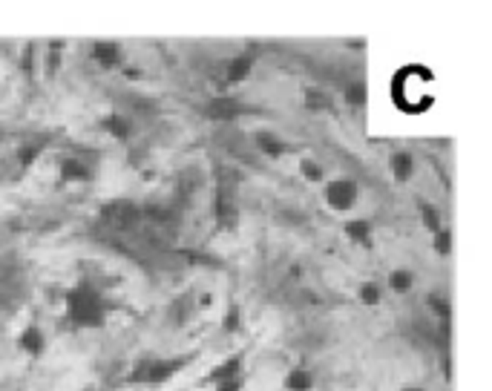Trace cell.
I'll return each mask as SVG.
<instances>
[{"instance_id": "obj_1", "label": "cell", "mask_w": 492, "mask_h": 391, "mask_svg": "<svg viewBox=\"0 0 492 391\" xmlns=\"http://www.w3.org/2000/svg\"><path fill=\"white\" fill-rule=\"evenodd\" d=\"M67 317H70V322L81 325V328H98V325H104V319H106L104 299L90 282L67 291Z\"/></svg>"}, {"instance_id": "obj_2", "label": "cell", "mask_w": 492, "mask_h": 391, "mask_svg": "<svg viewBox=\"0 0 492 391\" xmlns=\"http://www.w3.org/2000/svg\"><path fill=\"white\" fill-rule=\"evenodd\" d=\"M196 360V354H182V357H150V360H141L130 374L124 377V383L130 385H161L167 383L170 377H176L182 368H187L190 362Z\"/></svg>"}, {"instance_id": "obj_3", "label": "cell", "mask_w": 492, "mask_h": 391, "mask_svg": "<svg viewBox=\"0 0 492 391\" xmlns=\"http://www.w3.org/2000/svg\"><path fill=\"white\" fill-rule=\"evenodd\" d=\"M326 202L334 207V210H351L354 202H357V184L351 179H340V182H331L326 187Z\"/></svg>"}, {"instance_id": "obj_4", "label": "cell", "mask_w": 492, "mask_h": 391, "mask_svg": "<svg viewBox=\"0 0 492 391\" xmlns=\"http://www.w3.org/2000/svg\"><path fill=\"white\" fill-rule=\"evenodd\" d=\"M205 113L213 121H233V118H239L245 113V104L237 101V98H230V95H219V98H213L205 106Z\"/></svg>"}, {"instance_id": "obj_5", "label": "cell", "mask_w": 492, "mask_h": 391, "mask_svg": "<svg viewBox=\"0 0 492 391\" xmlns=\"http://www.w3.org/2000/svg\"><path fill=\"white\" fill-rule=\"evenodd\" d=\"M58 176L63 184H84V182H93L95 173L90 161H84V159H63L58 167Z\"/></svg>"}, {"instance_id": "obj_6", "label": "cell", "mask_w": 492, "mask_h": 391, "mask_svg": "<svg viewBox=\"0 0 492 391\" xmlns=\"http://www.w3.org/2000/svg\"><path fill=\"white\" fill-rule=\"evenodd\" d=\"M242 368H245V351H239V354H233V357H228L225 362H219L213 372H207V377H205V383L207 385H213V383H225V380H233V377H242Z\"/></svg>"}, {"instance_id": "obj_7", "label": "cell", "mask_w": 492, "mask_h": 391, "mask_svg": "<svg viewBox=\"0 0 492 391\" xmlns=\"http://www.w3.org/2000/svg\"><path fill=\"white\" fill-rule=\"evenodd\" d=\"M253 63H256V52H253V49L237 55L233 61H228L225 81H228V83H239V81H245V78L251 75V70H253Z\"/></svg>"}, {"instance_id": "obj_8", "label": "cell", "mask_w": 492, "mask_h": 391, "mask_svg": "<svg viewBox=\"0 0 492 391\" xmlns=\"http://www.w3.org/2000/svg\"><path fill=\"white\" fill-rule=\"evenodd\" d=\"M93 58L101 63L104 70L121 67V49H118L116 40H98V43H93Z\"/></svg>"}, {"instance_id": "obj_9", "label": "cell", "mask_w": 492, "mask_h": 391, "mask_svg": "<svg viewBox=\"0 0 492 391\" xmlns=\"http://www.w3.org/2000/svg\"><path fill=\"white\" fill-rule=\"evenodd\" d=\"M17 345L24 349L26 354H32V357H40L44 354V349H47V337H44V331H40V325H29V328L20 334V340H17Z\"/></svg>"}, {"instance_id": "obj_10", "label": "cell", "mask_w": 492, "mask_h": 391, "mask_svg": "<svg viewBox=\"0 0 492 391\" xmlns=\"http://www.w3.org/2000/svg\"><path fill=\"white\" fill-rule=\"evenodd\" d=\"M256 147H260L268 159H280V156L291 153V144H285L283 138H276L273 133H260V136H256Z\"/></svg>"}, {"instance_id": "obj_11", "label": "cell", "mask_w": 492, "mask_h": 391, "mask_svg": "<svg viewBox=\"0 0 492 391\" xmlns=\"http://www.w3.org/2000/svg\"><path fill=\"white\" fill-rule=\"evenodd\" d=\"M305 106L311 113H334V101L326 90H319V86H308L305 90Z\"/></svg>"}, {"instance_id": "obj_12", "label": "cell", "mask_w": 492, "mask_h": 391, "mask_svg": "<svg viewBox=\"0 0 492 391\" xmlns=\"http://www.w3.org/2000/svg\"><path fill=\"white\" fill-rule=\"evenodd\" d=\"M101 129H104V133H110L113 138L124 141L127 136H130V121H127L121 113H113V115H106V118L101 121Z\"/></svg>"}, {"instance_id": "obj_13", "label": "cell", "mask_w": 492, "mask_h": 391, "mask_svg": "<svg viewBox=\"0 0 492 391\" xmlns=\"http://www.w3.org/2000/svg\"><path fill=\"white\" fill-rule=\"evenodd\" d=\"M285 388L288 391H311L314 388V377L308 368H291L285 374Z\"/></svg>"}, {"instance_id": "obj_14", "label": "cell", "mask_w": 492, "mask_h": 391, "mask_svg": "<svg viewBox=\"0 0 492 391\" xmlns=\"http://www.w3.org/2000/svg\"><path fill=\"white\" fill-rule=\"evenodd\" d=\"M346 236L351 239V242H360V245L372 248V222H366V219L349 222V225H346Z\"/></svg>"}, {"instance_id": "obj_15", "label": "cell", "mask_w": 492, "mask_h": 391, "mask_svg": "<svg viewBox=\"0 0 492 391\" xmlns=\"http://www.w3.org/2000/svg\"><path fill=\"white\" fill-rule=\"evenodd\" d=\"M392 173H395V179L397 182H409L412 179V173H415V161H412V156L409 153H395L392 156Z\"/></svg>"}, {"instance_id": "obj_16", "label": "cell", "mask_w": 492, "mask_h": 391, "mask_svg": "<svg viewBox=\"0 0 492 391\" xmlns=\"http://www.w3.org/2000/svg\"><path fill=\"white\" fill-rule=\"evenodd\" d=\"M44 147H47V141H29V144H24V147L17 150V164L20 167H32L40 159V153H44Z\"/></svg>"}, {"instance_id": "obj_17", "label": "cell", "mask_w": 492, "mask_h": 391, "mask_svg": "<svg viewBox=\"0 0 492 391\" xmlns=\"http://www.w3.org/2000/svg\"><path fill=\"white\" fill-rule=\"evenodd\" d=\"M389 285H392L395 294H409L412 285H415V276H412V271H403V268H400V271H392Z\"/></svg>"}, {"instance_id": "obj_18", "label": "cell", "mask_w": 492, "mask_h": 391, "mask_svg": "<svg viewBox=\"0 0 492 391\" xmlns=\"http://www.w3.org/2000/svg\"><path fill=\"white\" fill-rule=\"evenodd\" d=\"M380 299H383V291L377 282H363L360 285V302L363 305H380Z\"/></svg>"}, {"instance_id": "obj_19", "label": "cell", "mask_w": 492, "mask_h": 391, "mask_svg": "<svg viewBox=\"0 0 492 391\" xmlns=\"http://www.w3.org/2000/svg\"><path fill=\"white\" fill-rule=\"evenodd\" d=\"M432 236H435V239H432V248H435L438 256H449V253H452V230L441 228V230L432 233Z\"/></svg>"}, {"instance_id": "obj_20", "label": "cell", "mask_w": 492, "mask_h": 391, "mask_svg": "<svg viewBox=\"0 0 492 391\" xmlns=\"http://www.w3.org/2000/svg\"><path fill=\"white\" fill-rule=\"evenodd\" d=\"M366 98H369V93H366V81L349 83V90H346V101H349L351 106H363V104H366Z\"/></svg>"}, {"instance_id": "obj_21", "label": "cell", "mask_w": 492, "mask_h": 391, "mask_svg": "<svg viewBox=\"0 0 492 391\" xmlns=\"http://www.w3.org/2000/svg\"><path fill=\"white\" fill-rule=\"evenodd\" d=\"M420 219L426 222V228H429L432 233H438L443 225H441V216H438V210L432 207V205H426V202H420Z\"/></svg>"}, {"instance_id": "obj_22", "label": "cell", "mask_w": 492, "mask_h": 391, "mask_svg": "<svg viewBox=\"0 0 492 391\" xmlns=\"http://www.w3.org/2000/svg\"><path fill=\"white\" fill-rule=\"evenodd\" d=\"M299 170H303V176L308 182H323V167H319L314 159H303L299 161Z\"/></svg>"}, {"instance_id": "obj_23", "label": "cell", "mask_w": 492, "mask_h": 391, "mask_svg": "<svg viewBox=\"0 0 492 391\" xmlns=\"http://www.w3.org/2000/svg\"><path fill=\"white\" fill-rule=\"evenodd\" d=\"M239 328H242V314H239L237 305H230V311H228V317H225V331H228V334H237Z\"/></svg>"}, {"instance_id": "obj_24", "label": "cell", "mask_w": 492, "mask_h": 391, "mask_svg": "<svg viewBox=\"0 0 492 391\" xmlns=\"http://www.w3.org/2000/svg\"><path fill=\"white\" fill-rule=\"evenodd\" d=\"M35 43H26L24 47V58H20V70H24V75H35Z\"/></svg>"}, {"instance_id": "obj_25", "label": "cell", "mask_w": 492, "mask_h": 391, "mask_svg": "<svg viewBox=\"0 0 492 391\" xmlns=\"http://www.w3.org/2000/svg\"><path fill=\"white\" fill-rule=\"evenodd\" d=\"M61 70V49H49L47 55V75H55Z\"/></svg>"}, {"instance_id": "obj_26", "label": "cell", "mask_w": 492, "mask_h": 391, "mask_svg": "<svg viewBox=\"0 0 492 391\" xmlns=\"http://www.w3.org/2000/svg\"><path fill=\"white\" fill-rule=\"evenodd\" d=\"M242 388H245V380H242V377H233V380L219 383V388H216V391H242Z\"/></svg>"}, {"instance_id": "obj_27", "label": "cell", "mask_w": 492, "mask_h": 391, "mask_svg": "<svg viewBox=\"0 0 492 391\" xmlns=\"http://www.w3.org/2000/svg\"><path fill=\"white\" fill-rule=\"evenodd\" d=\"M403 391H423V388H418V385H409V388H403Z\"/></svg>"}]
</instances>
